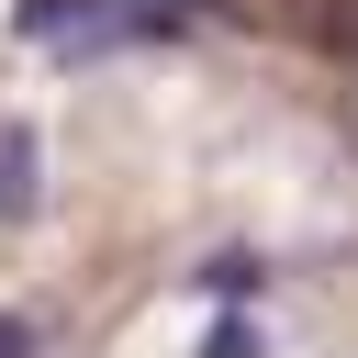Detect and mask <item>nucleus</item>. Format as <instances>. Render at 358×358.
I'll list each match as a JSON object with an SVG mask.
<instances>
[{"label":"nucleus","mask_w":358,"mask_h":358,"mask_svg":"<svg viewBox=\"0 0 358 358\" xmlns=\"http://www.w3.org/2000/svg\"><path fill=\"white\" fill-rule=\"evenodd\" d=\"M0 358H45V336H34V313H0Z\"/></svg>","instance_id":"5"},{"label":"nucleus","mask_w":358,"mask_h":358,"mask_svg":"<svg viewBox=\"0 0 358 358\" xmlns=\"http://www.w3.org/2000/svg\"><path fill=\"white\" fill-rule=\"evenodd\" d=\"M201 358H268V336H257V313H246V302H224V313L201 324Z\"/></svg>","instance_id":"4"},{"label":"nucleus","mask_w":358,"mask_h":358,"mask_svg":"<svg viewBox=\"0 0 358 358\" xmlns=\"http://www.w3.org/2000/svg\"><path fill=\"white\" fill-rule=\"evenodd\" d=\"M190 11H201V0H22L11 22H22L34 45H56V56H112V45H168V34H190Z\"/></svg>","instance_id":"1"},{"label":"nucleus","mask_w":358,"mask_h":358,"mask_svg":"<svg viewBox=\"0 0 358 358\" xmlns=\"http://www.w3.org/2000/svg\"><path fill=\"white\" fill-rule=\"evenodd\" d=\"M34 213H45V134L0 123V224H34Z\"/></svg>","instance_id":"2"},{"label":"nucleus","mask_w":358,"mask_h":358,"mask_svg":"<svg viewBox=\"0 0 358 358\" xmlns=\"http://www.w3.org/2000/svg\"><path fill=\"white\" fill-rule=\"evenodd\" d=\"M190 291H201V302H257V291H268V257H257V246H213V257L190 268Z\"/></svg>","instance_id":"3"}]
</instances>
